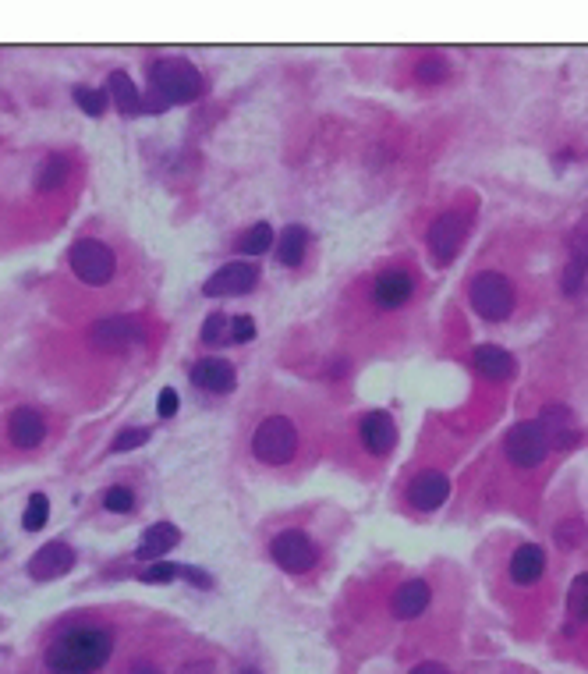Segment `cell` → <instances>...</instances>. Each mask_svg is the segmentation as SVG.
<instances>
[{"instance_id":"obj_1","label":"cell","mask_w":588,"mask_h":674,"mask_svg":"<svg viewBox=\"0 0 588 674\" xmlns=\"http://www.w3.org/2000/svg\"><path fill=\"white\" fill-rule=\"evenodd\" d=\"M114 653V635L103 625H75L54 635L43 653L50 674H96Z\"/></svg>"},{"instance_id":"obj_2","label":"cell","mask_w":588,"mask_h":674,"mask_svg":"<svg viewBox=\"0 0 588 674\" xmlns=\"http://www.w3.org/2000/svg\"><path fill=\"white\" fill-rule=\"evenodd\" d=\"M468 306L486 323H503L518 313V284L500 270H479L468 281Z\"/></svg>"},{"instance_id":"obj_3","label":"cell","mask_w":588,"mask_h":674,"mask_svg":"<svg viewBox=\"0 0 588 674\" xmlns=\"http://www.w3.org/2000/svg\"><path fill=\"white\" fill-rule=\"evenodd\" d=\"M149 93L160 96L167 107L171 103H192L206 93L202 71L185 57H160L149 64Z\"/></svg>"},{"instance_id":"obj_4","label":"cell","mask_w":588,"mask_h":674,"mask_svg":"<svg viewBox=\"0 0 588 674\" xmlns=\"http://www.w3.org/2000/svg\"><path fill=\"white\" fill-rule=\"evenodd\" d=\"M472 224H475L472 210H465V206H447V210H440L429 220L426 249H429V263H433L436 270L450 267V263L461 256V245L472 235Z\"/></svg>"},{"instance_id":"obj_5","label":"cell","mask_w":588,"mask_h":674,"mask_svg":"<svg viewBox=\"0 0 588 674\" xmlns=\"http://www.w3.org/2000/svg\"><path fill=\"white\" fill-rule=\"evenodd\" d=\"M252 455H256V462L270 465V469L294 462V455H298V426L287 416H266L252 433Z\"/></svg>"},{"instance_id":"obj_6","label":"cell","mask_w":588,"mask_h":674,"mask_svg":"<svg viewBox=\"0 0 588 674\" xmlns=\"http://www.w3.org/2000/svg\"><path fill=\"white\" fill-rule=\"evenodd\" d=\"M418 284H422V277L411 263H390L372 277V309L376 313H397L418 295Z\"/></svg>"},{"instance_id":"obj_7","label":"cell","mask_w":588,"mask_h":674,"mask_svg":"<svg viewBox=\"0 0 588 674\" xmlns=\"http://www.w3.org/2000/svg\"><path fill=\"white\" fill-rule=\"evenodd\" d=\"M68 263H71V274L82 284H89V288H103V284H110L117 274L114 249H110L107 242H100V238H78L68 249Z\"/></svg>"},{"instance_id":"obj_8","label":"cell","mask_w":588,"mask_h":674,"mask_svg":"<svg viewBox=\"0 0 588 674\" xmlns=\"http://www.w3.org/2000/svg\"><path fill=\"white\" fill-rule=\"evenodd\" d=\"M503 455L514 469H539L546 458L553 455L550 433L542 430L539 419H525V423L511 426L503 437Z\"/></svg>"},{"instance_id":"obj_9","label":"cell","mask_w":588,"mask_h":674,"mask_svg":"<svg viewBox=\"0 0 588 674\" xmlns=\"http://www.w3.org/2000/svg\"><path fill=\"white\" fill-rule=\"evenodd\" d=\"M270 561L287 575H309L319 565V547L305 529H280L270 540Z\"/></svg>"},{"instance_id":"obj_10","label":"cell","mask_w":588,"mask_h":674,"mask_svg":"<svg viewBox=\"0 0 588 674\" xmlns=\"http://www.w3.org/2000/svg\"><path fill=\"white\" fill-rule=\"evenodd\" d=\"M149 341V327L135 316H107V320H96L89 327V345L96 352H107V355H121V352H132V348L146 345Z\"/></svg>"},{"instance_id":"obj_11","label":"cell","mask_w":588,"mask_h":674,"mask_svg":"<svg viewBox=\"0 0 588 674\" xmlns=\"http://www.w3.org/2000/svg\"><path fill=\"white\" fill-rule=\"evenodd\" d=\"M397 440H401V433H397V423L390 412L372 408V412H362V416H358V444H362V451L369 458L387 462V458L394 455Z\"/></svg>"},{"instance_id":"obj_12","label":"cell","mask_w":588,"mask_h":674,"mask_svg":"<svg viewBox=\"0 0 588 674\" xmlns=\"http://www.w3.org/2000/svg\"><path fill=\"white\" fill-rule=\"evenodd\" d=\"M447 497H450V476L440 469L415 472V476L408 479V486H404V501H408V508L418 511V515L440 511L443 504H447Z\"/></svg>"},{"instance_id":"obj_13","label":"cell","mask_w":588,"mask_h":674,"mask_svg":"<svg viewBox=\"0 0 588 674\" xmlns=\"http://www.w3.org/2000/svg\"><path fill=\"white\" fill-rule=\"evenodd\" d=\"M259 284V267L248 263V259H234V263H224L220 270L206 277L202 284V295L206 298H238L248 295V291Z\"/></svg>"},{"instance_id":"obj_14","label":"cell","mask_w":588,"mask_h":674,"mask_svg":"<svg viewBox=\"0 0 588 674\" xmlns=\"http://www.w3.org/2000/svg\"><path fill=\"white\" fill-rule=\"evenodd\" d=\"M560 291L567 298H578L588 291V224H578L571 235L564 274H560Z\"/></svg>"},{"instance_id":"obj_15","label":"cell","mask_w":588,"mask_h":674,"mask_svg":"<svg viewBox=\"0 0 588 674\" xmlns=\"http://www.w3.org/2000/svg\"><path fill=\"white\" fill-rule=\"evenodd\" d=\"M542 423V430L550 433V444L553 451H574V447L581 444V430H578V419H574V412L567 405H560V401H550V405L539 408V416H535Z\"/></svg>"},{"instance_id":"obj_16","label":"cell","mask_w":588,"mask_h":674,"mask_svg":"<svg viewBox=\"0 0 588 674\" xmlns=\"http://www.w3.org/2000/svg\"><path fill=\"white\" fill-rule=\"evenodd\" d=\"M192 384L206 394H231L238 384V369L224 355H206L192 366Z\"/></svg>"},{"instance_id":"obj_17","label":"cell","mask_w":588,"mask_h":674,"mask_svg":"<svg viewBox=\"0 0 588 674\" xmlns=\"http://www.w3.org/2000/svg\"><path fill=\"white\" fill-rule=\"evenodd\" d=\"M8 440L18 451H36L47 440V419L32 405H18L8 416Z\"/></svg>"},{"instance_id":"obj_18","label":"cell","mask_w":588,"mask_h":674,"mask_svg":"<svg viewBox=\"0 0 588 674\" xmlns=\"http://www.w3.org/2000/svg\"><path fill=\"white\" fill-rule=\"evenodd\" d=\"M75 568V550L68 547L64 540H54L47 547H39L29 561V575L36 582H50V579H61Z\"/></svg>"},{"instance_id":"obj_19","label":"cell","mask_w":588,"mask_h":674,"mask_svg":"<svg viewBox=\"0 0 588 674\" xmlns=\"http://www.w3.org/2000/svg\"><path fill=\"white\" fill-rule=\"evenodd\" d=\"M433 604V586L426 579H408L394 589L390 596V614L397 621H411V618H422Z\"/></svg>"},{"instance_id":"obj_20","label":"cell","mask_w":588,"mask_h":674,"mask_svg":"<svg viewBox=\"0 0 588 674\" xmlns=\"http://www.w3.org/2000/svg\"><path fill=\"white\" fill-rule=\"evenodd\" d=\"M507 575L514 586H535L546 575V550L539 543H521L514 547L511 561H507Z\"/></svg>"},{"instance_id":"obj_21","label":"cell","mask_w":588,"mask_h":674,"mask_svg":"<svg viewBox=\"0 0 588 674\" xmlns=\"http://www.w3.org/2000/svg\"><path fill=\"white\" fill-rule=\"evenodd\" d=\"M472 366H475V373H482V377L493 380V384H507V380L518 373V359H514L507 348H496V345L475 348Z\"/></svg>"},{"instance_id":"obj_22","label":"cell","mask_w":588,"mask_h":674,"mask_svg":"<svg viewBox=\"0 0 588 674\" xmlns=\"http://www.w3.org/2000/svg\"><path fill=\"white\" fill-rule=\"evenodd\" d=\"M411 79L429 89L447 86V82L454 79V64H450V57L443 54V50H426V54H418L415 64H411Z\"/></svg>"},{"instance_id":"obj_23","label":"cell","mask_w":588,"mask_h":674,"mask_svg":"<svg viewBox=\"0 0 588 674\" xmlns=\"http://www.w3.org/2000/svg\"><path fill=\"white\" fill-rule=\"evenodd\" d=\"M181 543V529L174 522H156L142 533L139 547H135V557L139 561H160L163 554H171L174 547Z\"/></svg>"},{"instance_id":"obj_24","label":"cell","mask_w":588,"mask_h":674,"mask_svg":"<svg viewBox=\"0 0 588 674\" xmlns=\"http://www.w3.org/2000/svg\"><path fill=\"white\" fill-rule=\"evenodd\" d=\"M273 256H277L280 267L298 270L305 263V256H309V231H305L302 224H287V228L277 235Z\"/></svg>"},{"instance_id":"obj_25","label":"cell","mask_w":588,"mask_h":674,"mask_svg":"<svg viewBox=\"0 0 588 674\" xmlns=\"http://www.w3.org/2000/svg\"><path fill=\"white\" fill-rule=\"evenodd\" d=\"M107 93L110 100H114V107L121 110L124 118H135V114H142V93L135 89L132 75L128 71H114L107 82Z\"/></svg>"},{"instance_id":"obj_26","label":"cell","mask_w":588,"mask_h":674,"mask_svg":"<svg viewBox=\"0 0 588 674\" xmlns=\"http://www.w3.org/2000/svg\"><path fill=\"white\" fill-rule=\"evenodd\" d=\"M273 245H277V231H273L270 220H256L252 228H245L234 238V249L245 252V256H266Z\"/></svg>"},{"instance_id":"obj_27","label":"cell","mask_w":588,"mask_h":674,"mask_svg":"<svg viewBox=\"0 0 588 674\" xmlns=\"http://www.w3.org/2000/svg\"><path fill=\"white\" fill-rule=\"evenodd\" d=\"M71 174V160L64 153H50L36 171V192H61Z\"/></svg>"},{"instance_id":"obj_28","label":"cell","mask_w":588,"mask_h":674,"mask_svg":"<svg viewBox=\"0 0 588 674\" xmlns=\"http://www.w3.org/2000/svg\"><path fill=\"white\" fill-rule=\"evenodd\" d=\"M567 618L571 625H588V572H581L567 589Z\"/></svg>"},{"instance_id":"obj_29","label":"cell","mask_w":588,"mask_h":674,"mask_svg":"<svg viewBox=\"0 0 588 674\" xmlns=\"http://www.w3.org/2000/svg\"><path fill=\"white\" fill-rule=\"evenodd\" d=\"M199 341L206 348H220V345H231V316L224 313H209L206 323L199 330Z\"/></svg>"},{"instance_id":"obj_30","label":"cell","mask_w":588,"mask_h":674,"mask_svg":"<svg viewBox=\"0 0 588 674\" xmlns=\"http://www.w3.org/2000/svg\"><path fill=\"white\" fill-rule=\"evenodd\" d=\"M71 96H75V103L82 107V114H89V118H103V114H107V103H110L107 89L75 86V89H71Z\"/></svg>"},{"instance_id":"obj_31","label":"cell","mask_w":588,"mask_h":674,"mask_svg":"<svg viewBox=\"0 0 588 674\" xmlns=\"http://www.w3.org/2000/svg\"><path fill=\"white\" fill-rule=\"evenodd\" d=\"M50 522V501L47 494H32L29 504H25V515H22V529L25 533H39V529Z\"/></svg>"},{"instance_id":"obj_32","label":"cell","mask_w":588,"mask_h":674,"mask_svg":"<svg viewBox=\"0 0 588 674\" xmlns=\"http://www.w3.org/2000/svg\"><path fill=\"white\" fill-rule=\"evenodd\" d=\"M103 508L110 511V515H132L139 504H135V490L132 486H110V490H103Z\"/></svg>"},{"instance_id":"obj_33","label":"cell","mask_w":588,"mask_h":674,"mask_svg":"<svg viewBox=\"0 0 588 674\" xmlns=\"http://www.w3.org/2000/svg\"><path fill=\"white\" fill-rule=\"evenodd\" d=\"M553 543H557L560 550H574L585 543V522H578V518H564V522H557V529H553Z\"/></svg>"},{"instance_id":"obj_34","label":"cell","mask_w":588,"mask_h":674,"mask_svg":"<svg viewBox=\"0 0 588 674\" xmlns=\"http://www.w3.org/2000/svg\"><path fill=\"white\" fill-rule=\"evenodd\" d=\"M149 437H153V430H149V426H128V430H121L114 437L110 451H114V455H121V451H135V447H142Z\"/></svg>"},{"instance_id":"obj_35","label":"cell","mask_w":588,"mask_h":674,"mask_svg":"<svg viewBox=\"0 0 588 674\" xmlns=\"http://www.w3.org/2000/svg\"><path fill=\"white\" fill-rule=\"evenodd\" d=\"M139 579L146 582V586H167V582L178 579V565H171V561H149L139 572Z\"/></svg>"},{"instance_id":"obj_36","label":"cell","mask_w":588,"mask_h":674,"mask_svg":"<svg viewBox=\"0 0 588 674\" xmlns=\"http://www.w3.org/2000/svg\"><path fill=\"white\" fill-rule=\"evenodd\" d=\"M259 327L252 316H234L231 320V345H248V341H256Z\"/></svg>"},{"instance_id":"obj_37","label":"cell","mask_w":588,"mask_h":674,"mask_svg":"<svg viewBox=\"0 0 588 674\" xmlns=\"http://www.w3.org/2000/svg\"><path fill=\"white\" fill-rule=\"evenodd\" d=\"M174 412H178V391H174V387H163L160 401H156V416H160V419H171Z\"/></svg>"},{"instance_id":"obj_38","label":"cell","mask_w":588,"mask_h":674,"mask_svg":"<svg viewBox=\"0 0 588 674\" xmlns=\"http://www.w3.org/2000/svg\"><path fill=\"white\" fill-rule=\"evenodd\" d=\"M178 579L192 582L195 589H209V586H213V579H209L206 572H199V568H192V565H178Z\"/></svg>"},{"instance_id":"obj_39","label":"cell","mask_w":588,"mask_h":674,"mask_svg":"<svg viewBox=\"0 0 588 674\" xmlns=\"http://www.w3.org/2000/svg\"><path fill=\"white\" fill-rule=\"evenodd\" d=\"M408 674H450V667L440 664V660H422V664H415Z\"/></svg>"},{"instance_id":"obj_40","label":"cell","mask_w":588,"mask_h":674,"mask_svg":"<svg viewBox=\"0 0 588 674\" xmlns=\"http://www.w3.org/2000/svg\"><path fill=\"white\" fill-rule=\"evenodd\" d=\"M351 373V359H333L330 366H326V377L330 380H341V377H348Z\"/></svg>"},{"instance_id":"obj_41","label":"cell","mask_w":588,"mask_h":674,"mask_svg":"<svg viewBox=\"0 0 588 674\" xmlns=\"http://www.w3.org/2000/svg\"><path fill=\"white\" fill-rule=\"evenodd\" d=\"M124 674H163L153 660H132V664L124 667Z\"/></svg>"},{"instance_id":"obj_42","label":"cell","mask_w":588,"mask_h":674,"mask_svg":"<svg viewBox=\"0 0 588 674\" xmlns=\"http://www.w3.org/2000/svg\"><path fill=\"white\" fill-rule=\"evenodd\" d=\"M241 674H259L256 667H241Z\"/></svg>"}]
</instances>
